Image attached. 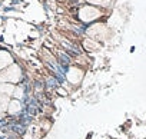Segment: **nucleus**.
I'll use <instances>...</instances> for the list:
<instances>
[{"mask_svg": "<svg viewBox=\"0 0 146 139\" xmlns=\"http://www.w3.org/2000/svg\"><path fill=\"white\" fill-rule=\"evenodd\" d=\"M12 63V57L9 56V53L6 52H0V70H2L3 67H6L7 65Z\"/></svg>", "mask_w": 146, "mask_h": 139, "instance_id": "1", "label": "nucleus"}, {"mask_svg": "<svg viewBox=\"0 0 146 139\" xmlns=\"http://www.w3.org/2000/svg\"><path fill=\"white\" fill-rule=\"evenodd\" d=\"M3 92L9 95L10 92H13V86H10V85H3V83H0V93L3 95Z\"/></svg>", "mask_w": 146, "mask_h": 139, "instance_id": "2", "label": "nucleus"}, {"mask_svg": "<svg viewBox=\"0 0 146 139\" xmlns=\"http://www.w3.org/2000/svg\"><path fill=\"white\" fill-rule=\"evenodd\" d=\"M7 105H9V99H7L6 96H3L2 93H0V110L5 109Z\"/></svg>", "mask_w": 146, "mask_h": 139, "instance_id": "3", "label": "nucleus"}, {"mask_svg": "<svg viewBox=\"0 0 146 139\" xmlns=\"http://www.w3.org/2000/svg\"><path fill=\"white\" fill-rule=\"evenodd\" d=\"M19 108H20V105H19V102H12L10 105H9V110L13 113V112H16V110H19Z\"/></svg>", "mask_w": 146, "mask_h": 139, "instance_id": "4", "label": "nucleus"}]
</instances>
